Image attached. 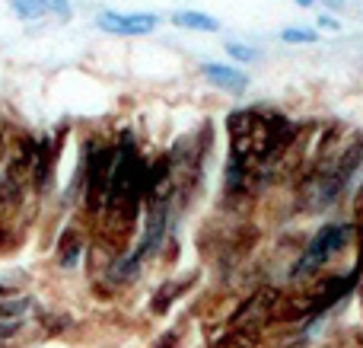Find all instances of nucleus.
I'll return each instance as SVG.
<instances>
[{
  "label": "nucleus",
  "mask_w": 363,
  "mask_h": 348,
  "mask_svg": "<svg viewBox=\"0 0 363 348\" xmlns=\"http://www.w3.org/2000/svg\"><path fill=\"white\" fill-rule=\"evenodd\" d=\"M201 74L207 77V83H213L217 89H223V93H230V96H242L245 89H249V77L239 67H230V64L204 61L201 64Z\"/></svg>",
  "instance_id": "obj_5"
},
{
  "label": "nucleus",
  "mask_w": 363,
  "mask_h": 348,
  "mask_svg": "<svg viewBox=\"0 0 363 348\" xmlns=\"http://www.w3.org/2000/svg\"><path fill=\"white\" fill-rule=\"evenodd\" d=\"M29 310V298H0V323H16Z\"/></svg>",
  "instance_id": "obj_10"
},
{
  "label": "nucleus",
  "mask_w": 363,
  "mask_h": 348,
  "mask_svg": "<svg viewBox=\"0 0 363 348\" xmlns=\"http://www.w3.org/2000/svg\"><path fill=\"white\" fill-rule=\"evenodd\" d=\"M223 51L233 58V61H239V64H255V61H262V51L252 48V45H245V42H226Z\"/></svg>",
  "instance_id": "obj_12"
},
{
  "label": "nucleus",
  "mask_w": 363,
  "mask_h": 348,
  "mask_svg": "<svg viewBox=\"0 0 363 348\" xmlns=\"http://www.w3.org/2000/svg\"><path fill=\"white\" fill-rule=\"evenodd\" d=\"M179 294H182V285H163V291H157V298L150 300V310L153 313H166Z\"/></svg>",
  "instance_id": "obj_13"
},
{
  "label": "nucleus",
  "mask_w": 363,
  "mask_h": 348,
  "mask_svg": "<svg viewBox=\"0 0 363 348\" xmlns=\"http://www.w3.org/2000/svg\"><path fill=\"white\" fill-rule=\"evenodd\" d=\"M223 195L226 198H242L249 195V163L239 157H226V170H223Z\"/></svg>",
  "instance_id": "obj_6"
},
{
  "label": "nucleus",
  "mask_w": 363,
  "mask_h": 348,
  "mask_svg": "<svg viewBox=\"0 0 363 348\" xmlns=\"http://www.w3.org/2000/svg\"><path fill=\"white\" fill-rule=\"evenodd\" d=\"M294 4H296V6H313L315 0H294Z\"/></svg>",
  "instance_id": "obj_17"
},
{
  "label": "nucleus",
  "mask_w": 363,
  "mask_h": 348,
  "mask_svg": "<svg viewBox=\"0 0 363 348\" xmlns=\"http://www.w3.org/2000/svg\"><path fill=\"white\" fill-rule=\"evenodd\" d=\"M166 339V342H160L157 348H176V342H179V339H176V332H169V336H163Z\"/></svg>",
  "instance_id": "obj_15"
},
{
  "label": "nucleus",
  "mask_w": 363,
  "mask_h": 348,
  "mask_svg": "<svg viewBox=\"0 0 363 348\" xmlns=\"http://www.w3.org/2000/svg\"><path fill=\"white\" fill-rule=\"evenodd\" d=\"M325 4H332V10H341V6H345V0H325Z\"/></svg>",
  "instance_id": "obj_16"
},
{
  "label": "nucleus",
  "mask_w": 363,
  "mask_h": 348,
  "mask_svg": "<svg viewBox=\"0 0 363 348\" xmlns=\"http://www.w3.org/2000/svg\"><path fill=\"white\" fill-rule=\"evenodd\" d=\"M213 348H258V330H245V326H236L226 336H220Z\"/></svg>",
  "instance_id": "obj_9"
},
{
  "label": "nucleus",
  "mask_w": 363,
  "mask_h": 348,
  "mask_svg": "<svg viewBox=\"0 0 363 348\" xmlns=\"http://www.w3.org/2000/svg\"><path fill=\"white\" fill-rule=\"evenodd\" d=\"M172 26L176 29H188V32H220L223 23L211 13H201V10H176L172 13Z\"/></svg>",
  "instance_id": "obj_7"
},
{
  "label": "nucleus",
  "mask_w": 363,
  "mask_h": 348,
  "mask_svg": "<svg viewBox=\"0 0 363 348\" xmlns=\"http://www.w3.org/2000/svg\"><path fill=\"white\" fill-rule=\"evenodd\" d=\"M57 157H61V138L35 141V160H32V192L35 195H48L51 192Z\"/></svg>",
  "instance_id": "obj_3"
},
{
  "label": "nucleus",
  "mask_w": 363,
  "mask_h": 348,
  "mask_svg": "<svg viewBox=\"0 0 363 348\" xmlns=\"http://www.w3.org/2000/svg\"><path fill=\"white\" fill-rule=\"evenodd\" d=\"M10 13L23 23H35L42 16H55L61 23L70 19V0H10Z\"/></svg>",
  "instance_id": "obj_4"
},
{
  "label": "nucleus",
  "mask_w": 363,
  "mask_h": 348,
  "mask_svg": "<svg viewBox=\"0 0 363 348\" xmlns=\"http://www.w3.org/2000/svg\"><path fill=\"white\" fill-rule=\"evenodd\" d=\"M6 294H10V288H6V285H0V298H6Z\"/></svg>",
  "instance_id": "obj_18"
},
{
  "label": "nucleus",
  "mask_w": 363,
  "mask_h": 348,
  "mask_svg": "<svg viewBox=\"0 0 363 348\" xmlns=\"http://www.w3.org/2000/svg\"><path fill=\"white\" fill-rule=\"evenodd\" d=\"M281 42H287V45H315L319 42V32L309 29V26H287V29H281Z\"/></svg>",
  "instance_id": "obj_11"
},
{
  "label": "nucleus",
  "mask_w": 363,
  "mask_h": 348,
  "mask_svg": "<svg viewBox=\"0 0 363 348\" xmlns=\"http://www.w3.org/2000/svg\"><path fill=\"white\" fill-rule=\"evenodd\" d=\"M351 243H357V230H354L351 221H332V224H322L313 236H309L306 249L296 256L294 268H290V281L300 285V281H309L325 268V262L332 259L335 253L347 249Z\"/></svg>",
  "instance_id": "obj_1"
},
{
  "label": "nucleus",
  "mask_w": 363,
  "mask_h": 348,
  "mask_svg": "<svg viewBox=\"0 0 363 348\" xmlns=\"http://www.w3.org/2000/svg\"><path fill=\"white\" fill-rule=\"evenodd\" d=\"M96 26L108 36H150L157 32L160 16L157 13H115V10H102L96 16Z\"/></svg>",
  "instance_id": "obj_2"
},
{
  "label": "nucleus",
  "mask_w": 363,
  "mask_h": 348,
  "mask_svg": "<svg viewBox=\"0 0 363 348\" xmlns=\"http://www.w3.org/2000/svg\"><path fill=\"white\" fill-rule=\"evenodd\" d=\"M80 253H83V236L77 230H67L57 243V266L61 268H74L80 262Z\"/></svg>",
  "instance_id": "obj_8"
},
{
  "label": "nucleus",
  "mask_w": 363,
  "mask_h": 348,
  "mask_svg": "<svg viewBox=\"0 0 363 348\" xmlns=\"http://www.w3.org/2000/svg\"><path fill=\"white\" fill-rule=\"evenodd\" d=\"M315 26H322V29H332V32H341V23H338V19H332V16H319V19H315Z\"/></svg>",
  "instance_id": "obj_14"
}]
</instances>
